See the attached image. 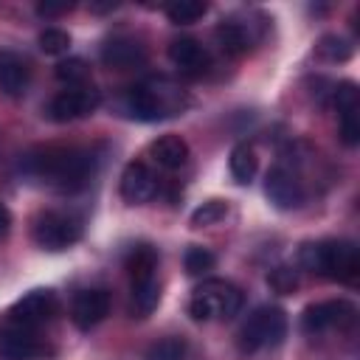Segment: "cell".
I'll use <instances>...</instances> for the list:
<instances>
[{"label": "cell", "instance_id": "cell-1", "mask_svg": "<svg viewBox=\"0 0 360 360\" xmlns=\"http://www.w3.org/2000/svg\"><path fill=\"white\" fill-rule=\"evenodd\" d=\"M186 104L188 98L183 87L166 76L146 79L124 96V110L138 121H160V118L177 115L186 110Z\"/></svg>", "mask_w": 360, "mask_h": 360}, {"label": "cell", "instance_id": "cell-2", "mask_svg": "<svg viewBox=\"0 0 360 360\" xmlns=\"http://www.w3.org/2000/svg\"><path fill=\"white\" fill-rule=\"evenodd\" d=\"M298 262L304 270L335 278V281H354L360 273V253L354 242H346V239L307 242L298 250Z\"/></svg>", "mask_w": 360, "mask_h": 360}, {"label": "cell", "instance_id": "cell-3", "mask_svg": "<svg viewBox=\"0 0 360 360\" xmlns=\"http://www.w3.org/2000/svg\"><path fill=\"white\" fill-rule=\"evenodd\" d=\"M28 169L34 177L45 180L48 186H56L62 191H76L90 180L93 158L82 149H45L42 155L31 158Z\"/></svg>", "mask_w": 360, "mask_h": 360}, {"label": "cell", "instance_id": "cell-4", "mask_svg": "<svg viewBox=\"0 0 360 360\" xmlns=\"http://www.w3.org/2000/svg\"><path fill=\"white\" fill-rule=\"evenodd\" d=\"M245 304V295L236 284L225 278H205L188 301V315L194 321H214V318H233Z\"/></svg>", "mask_w": 360, "mask_h": 360}, {"label": "cell", "instance_id": "cell-5", "mask_svg": "<svg viewBox=\"0 0 360 360\" xmlns=\"http://www.w3.org/2000/svg\"><path fill=\"white\" fill-rule=\"evenodd\" d=\"M287 335V315L278 307H259L248 315L239 329V349L259 352L267 346H278Z\"/></svg>", "mask_w": 360, "mask_h": 360}, {"label": "cell", "instance_id": "cell-6", "mask_svg": "<svg viewBox=\"0 0 360 360\" xmlns=\"http://www.w3.org/2000/svg\"><path fill=\"white\" fill-rule=\"evenodd\" d=\"M82 239V219L65 211H42L34 222V242L45 250H68Z\"/></svg>", "mask_w": 360, "mask_h": 360}, {"label": "cell", "instance_id": "cell-7", "mask_svg": "<svg viewBox=\"0 0 360 360\" xmlns=\"http://www.w3.org/2000/svg\"><path fill=\"white\" fill-rule=\"evenodd\" d=\"M101 104V93L90 84H82V87H68L62 93H56L51 101H48V118L51 121H76V118H84L90 115L96 107Z\"/></svg>", "mask_w": 360, "mask_h": 360}, {"label": "cell", "instance_id": "cell-8", "mask_svg": "<svg viewBox=\"0 0 360 360\" xmlns=\"http://www.w3.org/2000/svg\"><path fill=\"white\" fill-rule=\"evenodd\" d=\"M357 309L338 298V301H318V304H309L301 315V326L307 335H321V332H329V329H346L352 321H354Z\"/></svg>", "mask_w": 360, "mask_h": 360}, {"label": "cell", "instance_id": "cell-9", "mask_svg": "<svg viewBox=\"0 0 360 360\" xmlns=\"http://www.w3.org/2000/svg\"><path fill=\"white\" fill-rule=\"evenodd\" d=\"M264 194H267V200L276 205V208H281V211H292V208H301L304 205V186H301V180H298V174L292 172V169H287L284 163H278V166H273L270 172H267V177H264Z\"/></svg>", "mask_w": 360, "mask_h": 360}, {"label": "cell", "instance_id": "cell-10", "mask_svg": "<svg viewBox=\"0 0 360 360\" xmlns=\"http://www.w3.org/2000/svg\"><path fill=\"white\" fill-rule=\"evenodd\" d=\"M42 354V343L37 329L22 326L17 321H6L0 326V357L3 360H34Z\"/></svg>", "mask_w": 360, "mask_h": 360}, {"label": "cell", "instance_id": "cell-11", "mask_svg": "<svg viewBox=\"0 0 360 360\" xmlns=\"http://www.w3.org/2000/svg\"><path fill=\"white\" fill-rule=\"evenodd\" d=\"M56 309H59V304H56L53 290H31V292H25V295L11 307L8 321H17V323H22V326L37 329V326L48 323V321L56 315Z\"/></svg>", "mask_w": 360, "mask_h": 360}, {"label": "cell", "instance_id": "cell-12", "mask_svg": "<svg viewBox=\"0 0 360 360\" xmlns=\"http://www.w3.org/2000/svg\"><path fill=\"white\" fill-rule=\"evenodd\" d=\"M158 194V180H155V172L141 163V160H132L124 166L121 172V197L132 205H143L149 202L152 197Z\"/></svg>", "mask_w": 360, "mask_h": 360}, {"label": "cell", "instance_id": "cell-13", "mask_svg": "<svg viewBox=\"0 0 360 360\" xmlns=\"http://www.w3.org/2000/svg\"><path fill=\"white\" fill-rule=\"evenodd\" d=\"M101 62L115 70H132L146 62V48L135 37H110L101 45Z\"/></svg>", "mask_w": 360, "mask_h": 360}, {"label": "cell", "instance_id": "cell-14", "mask_svg": "<svg viewBox=\"0 0 360 360\" xmlns=\"http://www.w3.org/2000/svg\"><path fill=\"white\" fill-rule=\"evenodd\" d=\"M107 312H110V295H107V290H82L76 295V301H73V309H70L73 323L82 332H87L96 323H101L107 318Z\"/></svg>", "mask_w": 360, "mask_h": 360}, {"label": "cell", "instance_id": "cell-15", "mask_svg": "<svg viewBox=\"0 0 360 360\" xmlns=\"http://www.w3.org/2000/svg\"><path fill=\"white\" fill-rule=\"evenodd\" d=\"M28 79H31V68H28L25 56H20L17 51L3 48L0 51V93L17 98V96L25 93Z\"/></svg>", "mask_w": 360, "mask_h": 360}, {"label": "cell", "instance_id": "cell-16", "mask_svg": "<svg viewBox=\"0 0 360 360\" xmlns=\"http://www.w3.org/2000/svg\"><path fill=\"white\" fill-rule=\"evenodd\" d=\"M169 59L183 73H202L208 68V51L194 37H177V39H172Z\"/></svg>", "mask_w": 360, "mask_h": 360}, {"label": "cell", "instance_id": "cell-17", "mask_svg": "<svg viewBox=\"0 0 360 360\" xmlns=\"http://www.w3.org/2000/svg\"><path fill=\"white\" fill-rule=\"evenodd\" d=\"M149 158L160 169H180L188 160V143L180 135H160L149 143Z\"/></svg>", "mask_w": 360, "mask_h": 360}, {"label": "cell", "instance_id": "cell-18", "mask_svg": "<svg viewBox=\"0 0 360 360\" xmlns=\"http://www.w3.org/2000/svg\"><path fill=\"white\" fill-rule=\"evenodd\" d=\"M214 37H217L219 48H222L228 56H239V53H245V51L250 48V34H248V28H245L242 22H236V20H222V22L217 25Z\"/></svg>", "mask_w": 360, "mask_h": 360}, {"label": "cell", "instance_id": "cell-19", "mask_svg": "<svg viewBox=\"0 0 360 360\" xmlns=\"http://www.w3.org/2000/svg\"><path fill=\"white\" fill-rule=\"evenodd\" d=\"M228 166H231V177L236 183H250L256 177V169H259V158L253 152L250 143H236L231 149V158H228Z\"/></svg>", "mask_w": 360, "mask_h": 360}, {"label": "cell", "instance_id": "cell-20", "mask_svg": "<svg viewBox=\"0 0 360 360\" xmlns=\"http://www.w3.org/2000/svg\"><path fill=\"white\" fill-rule=\"evenodd\" d=\"M160 301V284L155 276L146 278H132V309L138 312V318L152 315V309Z\"/></svg>", "mask_w": 360, "mask_h": 360}, {"label": "cell", "instance_id": "cell-21", "mask_svg": "<svg viewBox=\"0 0 360 360\" xmlns=\"http://www.w3.org/2000/svg\"><path fill=\"white\" fill-rule=\"evenodd\" d=\"M127 270H129V281L132 278H146L155 276L158 270V250L152 245H135L127 256Z\"/></svg>", "mask_w": 360, "mask_h": 360}, {"label": "cell", "instance_id": "cell-22", "mask_svg": "<svg viewBox=\"0 0 360 360\" xmlns=\"http://www.w3.org/2000/svg\"><path fill=\"white\" fill-rule=\"evenodd\" d=\"M315 56L321 62H332V65L335 62H346L352 56V45L338 34H323L318 39V45H315Z\"/></svg>", "mask_w": 360, "mask_h": 360}, {"label": "cell", "instance_id": "cell-23", "mask_svg": "<svg viewBox=\"0 0 360 360\" xmlns=\"http://www.w3.org/2000/svg\"><path fill=\"white\" fill-rule=\"evenodd\" d=\"M205 11H208V6H205V3H197V0H177V3L166 6V17H169L174 25H191V22H197Z\"/></svg>", "mask_w": 360, "mask_h": 360}, {"label": "cell", "instance_id": "cell-24", "mask_svg": "<svg viewBox=\"0 0 360 360\" xmlns=\"http://www.w3.org/2000/svg\"><path fill=\"white\" fill-rule=\"evenodd\" d=\"M183 357H186L183 338H160L146 349V360H183Z\"/></svg>", "mask_w": 360, "mask_h": 360}, {"label": "cell", "instance_id": "cell-25", "mask_svg": "<svg viewBox=\"0 0 360 360\" xmlns=\"http://www.w3.org/2000/svg\"><path fill=\"white\" fill-rule=\"evenodd\" d=\"M329 98H332L338 115L357 112V87H354V82H338V84H332Z\"/></svg>", "mask_w": 360, "mask_h": 360}, {"label": "cell", "instance_id": "cell-26", "mask_svg": "<svg viewBox=\"0 0 360 360\" xmlns=\"http://www.w3.org/2000/svg\"><path fill=\"white\" fill-rule=\"evenodd\" d=\"M87 65L82 62V59H62L59 65H56V79L62 82V84H68V87H82L84 82H87Z\"/></svg>", "mask_w": 360, "mask_h": 360}, {"label": "cell", "instance_id": "cell-27", "mask_svg": "<svg viewBox=\"0 0 360 360\" xmlns=\"http://www.w3.org/2000/svg\"><path fill=\"white\" fill-rule=\"evenodd\" d=\"M225 214H228V202H225V200H208V202H202V205L191 214V225H194V228L217 225L219 219H225Z\"/></svg>", "mask_w": 360, "mask_h": 360}, {"label": "cell", "instance_id": "cell-28", "mask_svg": "<svg viewBox=\"0 0 360 360\" xmlns=\"http://www.w3.org/2000/svg\"><path fill=\"white\" fill-rule=\"evenodd\" d=\"M214 253L211 250H205V248H188L186 250V259H183V264H186V273L188 276H202V273H208V270H214Z\"/></svg>", "mask_w": 360, "mask_h": 360}, {"label": "cell", "instance_id": "cell-29", "mask_svg": "<svg viewBox=\"0 0 360 360\" xmlns=\"http://www.w3.org/2000/svg\"><path fill=\"white\" fill-rule=\"evenodd\" d=\"M39 48H42L48 56H62V53H68V48H70V37H68V31H62V28H45V31L39 34Z\"/></svg>", "mask_w": 360, "mask_h": 360}, {"label": "cell", "instance_id": "cell-30", "mask_svg": "<svg viewBox=\"0 0 360 360\" xmlns=\"http://www.w3.org/2000/svg\"><path fill=\"white\" fill-rule=\"evenodd\" d=\"M267 284H270L276 292H292V290L298 287V278H295V270H292V267H276V270H270Z\"/></svg>", "mask_w": 360, "mask_h": 360}, {"label": "cell", "instance_id": "cell-31", "mask_svg": "<svg viewBox=\"0 0 360 360\" xmlns=\"http://www.w3.org/2000/svg\"><path fill=\"white\" fill-rule=\"evenodd\" d=\"M340 141L346 146H354L360 141V115L357 112H346L340 115Z\"/></svg>", "mask_w": 360, "mask_h": 360}, {"label": "cell", "instance_id": "cell-32", "mask_svg": "<svg viewBox=\"0 0 360 360\" xmlns=\"http://www.w3.org/2000/svg\"><path fill=\"white\" fill-rule=\"evenodd\" d=\"M70 8H73V3H39L37 6V14L39 17H56V14H65Z\"/></svg>", "mask_w": 360, "mask_h": 360}, {"label": "cell", "instance_id": "cell-33", "mask_svg": "<svg viewBox=\"0 0 360 360\" xmlns=\"http://www.w3.org/2000/svg\"><path fill=\"white\" fill-rule=\"evenodd\" d=\"M8 228H11V211L0 202V239L8 233Z\"/></svg>", "mask_w": 360, "mask_h": 360}]
</instances>
